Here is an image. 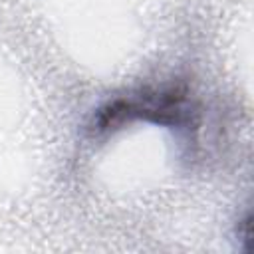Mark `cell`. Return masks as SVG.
Returning <instances> with one entry per match:
<instances>
[{"instance_id": "obj_1", "label": "cell", "mask_w": 254, "mask_h": 254, "mask_svg": "<svg viewBox=\"0 0 254 254\" xmlns=\"http://www.w3.org/2000/svg\"><path fill=\"white\" fill-rule=\"evenodd\" d=\"M131 119H145L161 125H183L189 121V111L185 105V95L179 91L139 95L133 99H119L109 103L99 111L97 127L113 129Z\"/></svg>"}]
</instances>
